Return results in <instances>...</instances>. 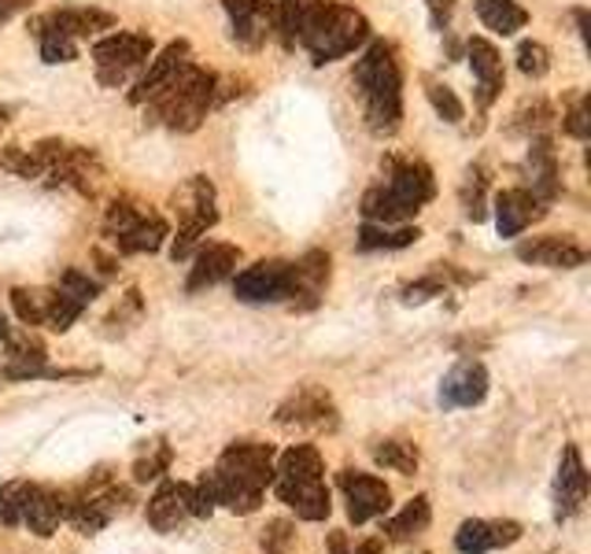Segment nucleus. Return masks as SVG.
<instances>
[{
  "label": "nucleus",
  "instance_id": "1",
  "mask_svg": "<svg viewBox=\"0 0 591 554\" xmlns=\"http://www.w3.org/2000/svg\"><path fill=\"white\" fill-rule=\"evenodd\" d=\"M366 108V126L377 138H392L403 119V74L395 63V48L389 42H374L355 60L352 74Z\"/></svg>",
  "mask_w": 591,
  "mask_h": 554
},
{
  "label": "nucleus",
  "instance_id": "2",
  "mask_svg": "<svg viewBox=\"0 0 591 554\" xmlns=\"http://www.w3.org/2000/svg\"><path fill=\"white\" fill-rule=\"evenodd\" d=\"M215 499L234 514H256L267 484H274V451L267 444H234L222 451L215 473Z\"/></svg>",
  "mask_w": 591,
  "mask_h": 554
},
{
  "label": "nucleus",
  "instance_id": "3",
  "mask_svg": "<svg viewBox=\"0 0 591 554\" xmlns=\"http://www.w3.org/2000/svg\"><path fill=\"white\" fill-rule=\"evenodd\" d=\"M218 101V78L211 71H203L197 63H186L167 85L149 96V108L156 115V122H163L174 133H192L197 126L208 119V111Z\"/></svg>",
  "mask_w": 591,
  "mask_h": 554
},
{
  "label": "nucleus",
  "instance_id": "4",
  "mask_svg": "<svg viewBox=\"0 0 591 554\" xmlns=\"http://www.w3.org/2000/svg\"><path fill=\"white\" fill-rule=\"evenodd\" d=\"M370 37V23H366L363 12L347 4H311L307 0L304 12V31H299V45L311 52L315 67H326L333 60H344L352 56L358 45Z\"/></svg>",
  "mask_w": 591,
  "mask_h": 554
},
{
  "label": "nucleus",
  "instance_id": "5",
  "mask_svg": "<svg viewBox=\"0 0 591 554\" xmlns=\"http://www.w3.org/2000/svg\"><path fill=\"white\" fill-rule=\"evenodd\" d=\"M274 488L281 495V503H288L296 510V518L304 521L329 518V488L322 481V459H318L315 447L299 444L281 455L274 470Z\"/></svg>",
  "mask_w": 591,
  "mask_h": 554
},
{
  "label": "nucleus",
  "instance_id": "6",
  "mask_svg": "<svg viewBox=\"0 0 591 554\" xmlns=\"http://www.w3.org/2000/svg\"><path fill=\"white\" fill-rule=\"evenodd\" d=\"M115 15L101 12V8H56V12L42 15L34 23V34L42 42L45 63H71L79 60V42L101 31H111Z\"/></svg>",
  "mask_w": 591,
  "mask_h": 554
},
{
  "label": "nucleus",
  "instance_id": "7",
  "mask_svg": "<svg viewBox=\"0 0 591 554\" xmlns=\"http://www.w3.org/2000/svg\"><path fill=\"white\" fill-rule=\"evenodd\" d=\"M174 211H178V237H174L170 259L181 262L192 256V248L200 245V237L218 222V203H215V185L203 174L192 178L174 192Z\"/></svg>",
  "mask_w": 591,
  "mask_h": 554
},
{
  "label": "nucleus",
  "instance_id": "8",
  "mask_svg": "<svg viewBox=\"0 0 591 554\" xmlns=\"http://www.w3.org/2000/svg\"><path fill=\"white\" fill-rule=\"evenodd\" d=\"M104 233L122 256H144V251L152 256L167 240V222L156 211L141 208V203L115 200L108 208V219H104Z\"/></svg>",
  "mask_w": 591,
  "mask_h": 554
},
{
  "label": "nucleus",
  "instance_id": "9",
  "mask_svg": "<svg viewBox=\"0 0 591 554\" xmlns=\"http://www.w3.org/2000/svg\"><path fill=\"white\" fill-rule=\"evenodd\" d=\"M152 37L149 34H130V31H115L108 37L93 45V63H96V78L101 85H122L133 71H141L144 60L152 56Z\"/></svg>",
  "mask_w": 591,
  "mask_h": 554
},
{
  "label": "nucleus",
  "instance_id": "10",
  "mask_svg": "<svg viewBox=\"0 0 591 554\" xmlns=\"http://www.w3.org/2000/svg\"><path fill=\"white\" fill-rule=\"evenodd\" d=\"M234 293L240 304H281V299H293V262L263 259L256 267L240 270Z\"/></svg>",
  "mask_w": 591,
  "mask_h": 554
},
{
  "label": "nucleus",
  "instance_id": "11",
  "mask_svg": "<svg viewBox=\"0 0 591 554\" xmlns=\"http://www.w3.org/2000/svg\"><path fill=\"white\" fill-rule=\"evenodd\" d=\"M234 23V42L240 48H263L274 34V0H222Z\"/></svg>",
  "mask_w": 591,
  "mask_h": 554
},
{
  "label": "nucleus",
  "instance_id": "12",
  "mask_svg": "<svg viewBox=\"0 0 591 554\" xmlns=\"http://www.w3.org/2000/svg\"><path fill=\"white\" fill-rule=\"evenodd\" d=\"M341 484H344V492H347V514H352L355 524H363V521H370V518H381V514L392 507L389 484L370 478V473L344 470L341 473Z\"/></svg>",
  "mask_w": 591,
  "mask_h": 554
},
{
  "label": "nucleus",
  "instance_id": "13",
  "mask_svg": "<svg viewBox=\"0 0 591 554\" xmlns=\"http://www.w3.org/2000/svg\"><path fill=\"white\" fill-rule=\"evenodd\" d=\"M588 499V470H584V459H580V447L569 444L562 451V462H558V481H555V514L558 521L574 518V514L584 507Z\"/></svg>",
  "mask_w": 591,
  "mask_h": 554
},
{
  "label": "nucleus",
  "instance_id": "14",
  "mask_svg": "<svg viewBox=\"0 0 591 554\" xmlns=\"http://www.w3.org/2000/svg\"><path fill=\"white\" fill-rule=\"evenodd\" d=\"M488 396V369L481 363H459L440 381V406L444 411H459V406H477Z\"/></svg>",
  "mask_w": 591,
  "mask_h": 554
},
{
  "label": "nucleus",
  "instance_id": "15",
  "mask_svg": "<svg viewBox=\"0 0 591 554\" xmlns=\"http://www.w3.org/2000/svg\"><path fill=\"white\" fill-rule=\"evenodd\" d=\"M126 488H104V492H90L85 499L71 503L67 507V518L74 521V529L85 532V537H93V532H101L104 524H111L119 514L126 510Z\"/></svg>",
  "mask_w": 591,
  "mask_h": 554
},
{
  "label": "nucleus",
  "instance_id": "16",
  "mask_svg": "<svg viewBox=\"0 0 591 554\" xmlns=\"http://www.w3.org/2000/svg\"><path fill=\"white\" fill-rule=\"evenodd\" d=\"M518 259L532 262V267H551V270H574L584 267L588 251L577 245L574 237H562V233H551V237H536L518 245Z\"/></svg>",
  "mask_w": 591,
  "mask_h": 554
},
{
  "label": "nucleus",
  "instance_id": "17",
  "mask_svg": "<svg viewBox=\"0 0 591 554\" xmlns=\"http://www.w3.org/2000/svg\"><path fill=\"white\" fill-rule=\"evenodd\" d=\"M392 197L411 208L414 215L436 197V181H433V170L425 167L422 160H403V163H392V181H389Z\"/></svg>",
  "mask_w": 591,
  "mask_h": 554
},
{
  "label": "nucleus",
  "instance_id": "18",
  "mask_svg": "<svg viewBox=\"0 0 591 554\" xmlns=\"http://www.w3.org/2000/svg\"><path fill=\"white\" fill-rule=\"evenodd\" d=\"M547 208L532 197L529 189H503L496 197V229L499 237H518L521 229L532 226L536 219H544Z\"/></svg>",
  "mask_w": 591,
  "mask_h": 554
},
{
  "label": "nucleus",
  "instance_id": "19",
  "mask_svg": "<svg viewBox=\"0 0 591 554\" xmlns=\"http://www.w3.org/2000/svg\"><path fill=\"white\" fill-rule=\"evenodd\" d=\"M518 537H521L518 521H462L454 547L462 554H488L496 547H510Z\"/></svg>",
  "mask_w": 591,
  "mask_h": 554
},
{
  "label": "nucleus",
  "instance_id": "20",
  "mask_svg": "<svg viewBox=\"0 0 591 554\" xmlns=\"http://www.w3.org/2000/svg\"><path fill=\"white\" fill-rule=\"evenodd\" d=\"M466 52H470L473 78H477V101H481V108H488V104L499 96L503 82H507V71H503L496 45L484 42V37H473V42L466 45Z\"/></svg>",
  "mask_w": 591,
  "mask_h": 554
},
{
  "label": "nucleus",
  "instance_id": "21",
  "mask_svg": "<svg viewBox=\"0 0 591 554\" xmlns=\"http://www.w3.org/2000/svg\"><path fill=\"white\" fill-rule=\"evenodd\" d=\"M186 63H189V42H170V45L156 56V60L149 63V71L141 74V82H138V90L130 93V101H133V104H144L149 96H156L163 85H167L170 78L178 74Z\"/></svg>",
  "mask_w": 591,
  "mask_h": 554
},
{
  "label": "nucleus",
  "instance_id": "22",
  "mask_svg": "<svg viewBox=\"0 0 591 554\" xmlns=\"http://www.w3.org/2000/svg\"><path fill=\"white\" fill-rule=\"evenodd\" d=\"M240 262V248L234 245H208L197 251V267L189 274V293H200V288H211L218 281H226L237 270Z\"/></svg>",
  "mask_w": 591,
  "mask_h": 554
},
{
  "label": "nucleus",
  "instance_id": "23",
  "mask_svg": "<svg viewBox=\"0 0 591 554\" xmlns=\"http://www.w3.org/2000/svg\"><path fill=\"white\" fill-rule=\"evenodd\" d=\"M277 422L281 425H336V411L333 403H329V396H322L318 388H304V392H296L288 403L277 406Z\"/></svg>",
  "mask_w": 591,
  "mask_h": 554
},
{
  "label": "nucleus",
  "instance_id": "24",
  "mask_svg": "<svg viewBox=\"0 0 591 554\" xmlns=\"http://www.w3.org/2000/svg\"><path fill=\"white\" fill-rule=\"evenodd\" d=\"M189 518V484L163 481L159 492L149 499V521L156 532H174Z\"/></svg>",
  "mask_w": 591,
  "mask_h": 554
},
{
  "label": "nucleus",
  "instance_id": "25",
  "mask_svg": "<svg viewBox=\"0 0 591 554\" xmlns=\"http://www.w3.org/2000/svg\"><path fill=\"white\" fill-rule=\"evenodd\" d=\"M529 192L540 203H551L558 197V163H555V149L551 141L536 138L529 149Z\"/></svg>",
  "mask_w": 591,
  "mask_h": 554
},
{
  "label": "nucleus",
  "instance_id": "26",
  "mask_svg": "<svg viewBox=\"0 0 591 554\" xmlns=\"http://www.w3.org/2000/svg\"><path fill=\"white\" fill-rule=\"evenodd\" d=\"M67 507H71L67 495L52 492V488H37L31 507L23 514V524L31 532H37V537H52V532L60 529V521L67 518Z\"/></svg>",
  "mask_w": 591,
  "mask_h": 554
},
{
  "label": "nucleus",
  "instance_id": "27",
  "mask_svg": "<svg viewBox=\"0 0 591 554\" xmlns=\"http://www.w3.org/2000/svg\"><path fill=\"white\" fill-rule=\"evenodd\" d=\"M326 281H329V256L326 251H307L304 259L293 262V304L299 296H307V307H315Z\"/></svg>",
  "mask_w": 591,
  "mask_h": 554
},
{
  "label": "nucleus",
  "instance_id": "28",
  "mask_svg": "<svg viewBox=\"0 0 591 554\" xmlns=\"http://www.w3.org/2000/svg\"><path fill=\"white\" fill-rule=\"evenodd\" d=\"M473 8H477L481 23L499 37L525 31V23H529V12L518 4V0H473Z\"/></svg>",
  "mask_w": 591,
  "mask_h": 554
},
{
  "label": "nucleus",
  "instance_id": "29",
  "mask_svg": "<svg viewBox=\"0 0 591 554\" xmlns=\"http://www.w3.org/2000/svg\"><path fill=\"white\" fill-rule=\"evenodd\" d=\"M363 215H366V222H377V226H392V222L414 219V211L403 208V203L392 197L389 185H374V189L363 197Z\"/></svg>",
  "mask_w": 591,
  "mask_h": 554
},
{
  "label": "nucleus",
  "instance_id": "30",
  "mask_svg": "<svg viewBox=\"0 0 591 554\" xmlns=\"http://www.w3.org/2000/svg\"><path fill=\"white\" fill-rule=\"evenodd\" d=\"M422 237V229H411V226H403V229H389V226H377V222H366L363 229H358V248L363 251H381V248H406V245H414V240Z\"/></svg>",
  "mask_w": 591,
  "mask_h": 554
},
{
  "label": "nucleus",
  "instance_id": "31",
  "mask_svg": "<svg viewBox=\"0 0 591 554\" xmlns=\"http://www.w3.org/2000/svg\"><path fill=\"white\" fill-rule=\"evenodd\" d=\"M304 12L307 0H274V31L281 37V45L293 52L299 45V31H304Z\"/></svg>",
  "mask_w": 591,
  "mask_h": 554
},
{
  "label": "nucleus",
  "instance_id": "32",
  "mask_svg": "<svg viewBox=\"0 0 591 554\" xmlns=\"http://www.w3.org/2000/svg\"><path fill=\"white\" fill-rule=\"evenodd\" d=\"M15 315L26 326H48V310H52V288H15L12 293Z\"/></svg>",
  "mask_w": 591,
  "mask_h": 554
},
{
  "label": "nucleus",
  "instance_id": "33",
  "mask_svg": "<svg viewBox=\"0 0 591 554\" xmlns=\"http://www.w3.org/2000/svg\"><path fill=\"white\" fill-rule=\"evenodd\" d=\"M429 499L425 495H418V499H411L403 507V514H395V518L385 524V532H389L392 540H411V537H418V532L429 524Z\"/></svg>",
  "mask_w": 591,
  "mask_h": 554
},
{
  "label": "nucleus",
  "instance_id": "34",
  "mask_svg": "<svg viewBox=\"0 0 591 554\" xmlns=\"http://www.w3.org/2000/svg\"><path fill=\"white\" fill-rule=\"evenodd\" d=\"M374 462L406 478V473L418 470V447L406 444V440H381L374 447Z\"/></svg>",
  "mask_w": 591,
  "mask_h": 554
},
{
  "label": "nucleus",
  "instance_id": "35",
  "mask_svg": "<svg viewBox=\"0 0 591 554\" xmlns=\"http://www.w3.org/2000/svg\"><path fill=\"white\" fill-rule=\"evenodd\" d=\"M37 484H26V481H12L0 488V521L4 524H23V514L31 507Z\"/></svg>",
  "mask_w": 591,
  "mask_h": 554
},
{
  "label": "nucleus",
  "instance_id": "36",
  "mask_svg": "<svg viewBox=\"0 0 591 554\" xmlns=\"http://www.w3.org/2000/svg\"><path fill=\"white\" fill-rule=\"evenodd\" d=\"M425 85H429V90H425V93H429V104H433L436 115H440L444 122L454 126V122L466 119V108H462V101L454 96L451 85H440V82H425Z\"/></svg>",
  "mask_w": 591,
  "mask_h": 554
},
{
  "label": "nucleus",
  "instance_id": "37",
  "mask_svg": "<svg viewBox=\"0 0 591 554\" xmlns=\"http://www.w3.org/2000/svg\"><path fill=\"white\" fill-rule=\"evenodd\" d=\"M518 71L529 78H544L551 71V52L540 42H521L518 45Z\"/></svg>",
  "mask_w": 591,
  "mask_h": 554
},
{
  "label": "nucleus",
  "instance_id": "38",
  "mask_svg": "<svg viewBox=\"0 0 591 554\" xmlns=\"http://www.w3.org/2000/svg\"><path fill=\"white\" fill-rule=\"evenodd\" d=\"M60 293H67L71 299H79V304H93L96 296H101V285L90 278V274H82V270H63V278H60Z\"/></svg>",
  "mask_w": 591,
  "mask_h": 554
},
{
  "label": "nucleus",
  "instance_id": "39",
  "mask_svg": "<svg viewBox=\"0 0 591 554\" xmlns=\"http://www.w3.org/2000/svg\"><path fill=\"white\" fill-rule=\"evenodd\" d=\"M462 208H466V219L473 222H484V174L481 170H470L466 174V185H462Z\"/></svg>",
  "mask_w": 591,
  "mask_h": 554
},
{
  "label": "nucleus",
  "instance_id": "40",
  "mask_svg": "<svg viewBox=\"0 0 591 554\" xmlns=\"http://www.w3.org/2000/svg\"><path fill=\"white\" fill-rule=\"evenodd\" d=\"M215 507H218V499H215V484H211V478H200L197 484H189V514L211 518Z\"/></svg>",
  "mask_w": 591,
  "mask_h": 554
},
{
  "label": "nucleus",
  "instance_id": "41",
  "mask_svg": "<svg viewBox=\"0 0 591 554\" xmlns=\"http://www.w3.org/2000/svg\"><path fill=\"white\" fill-rule=\"evenodd\" d=\"M562 130L569 133V138H577V141H588V133H591V119H588V101L580 96V101L569 108V115L562 119Z\"/></svg>",
  "mask_w": 591,
  "mask_h": 554
},
{
  "label": "nucleus",
  "instance_id": "42",
  "mask_svg": "<svg viewBox=\"0 0 591 554\" xmlns=\"http://www.w3.org/2000/svg\"><path fill=\"white\" fill-rule=\"evenodd\" d=\"M440 293H444L440 278H422V281H414V285L403 288V304H425V299H433Z\"/></svg>",
  "mask_w": 591,
  "mask_h": 554
},
{
  "label": "nucleus",
  "instance_id": "43",
  "mask_svg": "<svg viewBox=\"0 0 591 554\" xmlns=\"http://www.w3.org/2000/svg\"><path fill=\"white\" fill-rule=\"evenodd\" d=\"M167 462H170V451H167V447H159V455H156V459H149V462H138V481L159 478V470H167Z\"/></svg>",
  "mask_w": 591,
  "mask_h": 554
},
{
  "label": "nucleus",
  "instance_id": "44",
  "mask_svg": "<svg viewBox=\"0 0 591 554\" xmlns=\"http://www.w3.org/2000/svg\"><path fill=\"white\" fill-rule=\"evenodd\" d=\"M429 8H433V26H436V31H448L454 0H429Z\"/></svg>",
  "mask_w": 591,
  "mask_h": 554
},
{
  "label": "nucleus",
  "instance_id": "45",
  "mask_svg": "<svg viewBox=\"0 0 591 554\" xmlns=\"http://www.w3.org/2000/svg\"><path fill=\"white\" fill-rule=\"evenodd\" d=\"M26 4H31V0H0V26H4L15 12H23Z\"/></svg>",
  "mask_w": 591,
  "mask_h": 554
},
{
  "label": "nucleus",
  "instance_id": "46",
  "mask_svg": "<svg viewBox=\"0 0 591 554\" xmlns=\"http://www.w3.org/2000/svg\"><path fill=\"white\" fill-rule=\"evenodd\" d=\"M352 554H385V543L381 540H363Z\"/></svg>",
  "mask_w": 591,
  "mask_h": 554
},
{
  "label": "nucleus",
  "instance_id": "47",
  "mask_svg": "<svg viewBox=\"0 0 591 554\" xmlns=\"http://www.w3.org/2000/svg\"><path fill=\"white\" fill-rule=\"evenodd\" d=\"M329 547H333V554H352L344 547V537H333V540H329Z\"/></svg>",
  "mask_w": 591,
  "mask_h": 554
},
{
  "label": "nucleus",
  "instance_id": "48",
  "mask_svg": "<svg viewBox=\"0 0 591 554\" xmlns=\"http://www.w3.org/2000/svg\"><path fill=\"white\" fill-rule=\"evenodd\" d=\"M8 333H12V326H8V318L0 315V340H8Z\"/></svg>",
  "mask_w": 591,
  "mask_h": 554
},
{
  "label": "nucleus",
  "instance_id": "49",
  "mask_svg": "<svg viewBox=\"0 0 591 554\" xmlns=\"http://www.w3.org/2000/svg\"><path fill=\"white\" fill-rule=\"evenodd\" d=\"M8 119V108H0V122H4Z\"/></svg>",
  "mask_w": 591,
  "mask_h": 554
}]
</instances>
